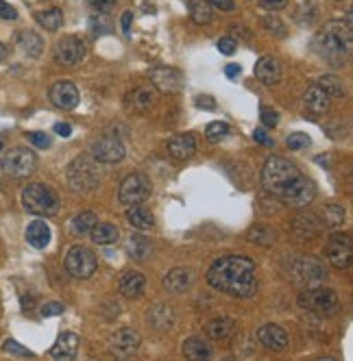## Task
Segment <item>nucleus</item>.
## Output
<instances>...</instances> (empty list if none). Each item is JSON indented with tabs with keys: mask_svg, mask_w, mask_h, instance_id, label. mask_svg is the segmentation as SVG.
I'll use <instances>...</instances> for the list:
<instances>
[{
	"mask_svg": "<svg viewBox=\"0 0 353 361\" xmlns=\"http://www.w3.org/2000/svg\"><path fill=\"white\" fill-rule=\"evenodd\" d=\"M227 135H229V124H225V122H212L205 128V137L209 141H220Z\"/></svg>",
	"mask_w": 353,
	"mask_h": 361,
	"instance_id": "58836bf2",
	"label": "nucleus"
},
{
	"mask_svg": "<svg viewBox=\"0 0 353 361\" xmlns=\"http://www.w3.org/2000/svg\"><path fill=\"white\" fill-rule=\"evenodd\" d=\"M238 325L231 318H216L207 325V335L214 340H229L236 333Z\"/></svg>",
	"mask_w": 353,
	"mask_h": 361,
	"instance_id": "cd10ccee",
	"label": "nucleus"
},
{
	"mask_svg": "<svg viewBox=\"0 0 353 361\" xmlns=\"http://www.w3.org/2000/svg\"><path fill=\"white\" fill-rule=\"evenodd\" d=\"M207 3L212 5V7H216V9H220V11H234L236 9V5H234V0H207Z\"/></svg>",
	"mask_w": 353,
	"mask_h": 361,
	"instance_id": "8fccbe9b",
	"label": "nucleus"
},
{
	"mask_svg": "<svg viewBox=\"0 0 353 361\" xmlns=\"http://www.w3.org/2000/svg\"><path fill=\"white\" fill-rule=\"evenodd\" d=\"M183 355L187 359H194V361H201V359H209L212 357V348L203 342V340H187L183 344Z\"/></svg>",
	"mask_w": 353,
	"mask_h": 361,
	"instance_id": "7c9ffc66",
	"label": "nucleus"
},
{
	"mask_svg": "<svg viewBox=\"0 0 353 361\" xmlns=\"http://www.w3.org/2000/svg\"><path fill=\"white\" fill-rule=\"evenodd\" d=\"M255 76L264 85H275L282 79V66L275 57H262L255 63Z\"/></svg>",
	"mask_w": 353,
	"mask_h": 361,
	"instance_id": "412c9836",
	"label": "nucleus"
},
{
	"mask_svg": "<svg viewBox=\"0 0 353 361\" xmlns=\"http://www.w3.org/2000/svg\"><path fill=\"white\" fill-rule=\"evenodd\" d=\"M37 18V22L42 24V27L46 29V31H50V33H55V31H59L61 29V24H64V14H61L59 9H46V11H40V14L35 16Z\"/></svg>",
	"mask_w": 353,
	"mask_h": 361,
	"instance_id": "2f4dec72",
	"label": "nucleus"
},
{
	"mask_svg": "<svg viewBox=\"0 0 353 361\" xmlns=\"http://www.w3.org/2000/svg\"><path fill=\"white\" fill-rule=\"evenodd\" d=\"M0 18H3V20H16L18 11L11 7L9 3H5V0H0Z\"/></svg>",
	"mask_w": 353,
	"mask_h": 361,
	"instance_id": "09e8293b",
	"label": "nucleus"
},
{
	"mask_svg": "<svg viewBox=\"0 0 353 361\" xmlns=\"http://www.w3.org/2000/svg\"><path fill=\"white\" fill-rule=\"evenodd\" d=\"M288 0H262V7L264 9H271V11H277V9H284Z\"/></svg>",
	"mask_w": 353,
	"mask_h": 361,
	"instance_id": "603ef678",
	"label": "nucleus"
},
{
	"mask_svg": "<svg viewBox=\"0 0 353 361\" xmlns=\"http://www.w3.org/2000/svg\"><path fill=\"white\" fill-rule=\"evenodd\" d=\"M351 27L340 20L325 24L314 37V50L332 66H345L351 55Z\"/></svg>",
	"mask_w": 353,
	"mask_h": 361,
	"instance_id": "f03ea898",
	"label": "nucleus"
},
{
	"mask_svg": "<svg viewBox=\"0 0 353 361\" xmlns=\"http://www.w3.org/2000/svg\"><path fill=\"white\" fill-rule=\"evenodd\" d=\"M7 57V48H5V44L3 42H0V61H3Z\"/></svg>",
	"mask_w": 353,
	"mask_h": 361,
	"instance_id": "13d9d810",
	"label": "nucleus"
},
{
	"mask_svg": "<svg viewBox=\"0 0 353 361\" xmlns=\"http://www.w3.org/2000/svg\"><path fill=\"white\" fill-rule=\"evenodd\" d=\"M68 180L74 189L79 191H87V189H94L98 183V174H96V167L87 161V159H77L72 161L68 167Z\"/></svg>",
	"mask_w": 353,
	"mask_h": 361,
	"instance_id": "1a4fd4ad",
	"label": "nucleus"
},
{
	"mask_svg": "<svg viewBox=\"0 0 353 361\" xmlns=\"http://www.w3.org/2000/svg\"><path fill=\"white\" fill-rule=\"evenodd\" d=\"M323 218L327 226H338L345 222V209L338 207V205H330V207L323 209Z\"/></svg>",
	"mask_w": 353,
	"mask_h": 361,
	"instance_id": "4c0bfd02",
	"label": "nucleus"
},
{
	"mask_svg": "<svg viewBox=\"0 0 353 361\" xmlns=\"http://www.w3.org/2000/svg\"><path fill=\"white\" fill-rule=\"evenodd\" d=\"M85 57V44L79 40V37H64L59 40L55 46V59L61 66H77Z\"/></svg>",
	"mask_w": 353,
	"mask_h": 361,
	"instance_id": "f8f14e48",
	"label": "nucleus"
},
{
	"mask_svg": "<svg viewBox=\"0 0 353 361\" xmlns=\"http://www.w3.org/2000/svg\"><path fill=\"white\" fill-rule=\"evenodd\" d=\"M240 72H242V68L238 66V63H231V66H227V68H225V74L229 76V79H236V76L240 74Z\"/></svg>",
	"mask_w": 353,
	"mask_h": 361,
	"instance_id": "6e6d98bb",
	"label": "nucleus"
},
{
	"mask_svg": "<svg viewBox=\"0 0 353 361\" xmlns=\"http://www.w3.org/2000/svg\"><path fill=\"white\" fill-rule=\"evenodd\" d=\"M131 98V105L133 109L137 111H146L153 107V102H155V92L150 87H140V89H135V92L129 96Z\"/></svg>",
	"mask_w": 353,
	"mask_h": 361,
	"instance_id": "473e14b6",
	"label": "nucleus"
},
{
	"mask_svg": "<svg viewBox=\"0 0 353 361\" xmlns=\"http://www.w3.org/2000/svg\"><path fill=\"white\" fill-rule=\"evenodd\" d=\"M50 102L59 109H74L79 102V89L70 81H59L50 87Z\"/></svg>",
	"mask_w": 353,
	"mask_h": 361,
	"instance_id": "ddd939ff",
	"label": "nucleus"
},
{
	"mask_svg": "<svg viewBox=\"0 0 353 361\" xmlns=\"http://www.w3.org/2000/svg\"><path fill=\"white\" fill-rule=\"evenodd\" d=\"M317 85H321L325 92L330 94V98H340L345 94V87H343V83H340L338 76H321Z\"/></svg>",
	"mask_w": 353,
	"mask_h": 361,
	"instance_id": "c9c22d12",
	"label": "nucleus"
},
{
	"mask_svg": "<svg viewBox=\"0 0 353 361\" xmlns=\"http://www.w3.org/2000/svg\"><path fill=\"white\" fill-rule=\"evenodd\" d=\"M0 150H3V141H0Z\"/></svg>",
	"mask_w": 353,
	"mask_h": 361,
	"instance_id": "bf43d9fd",
	"label": "nucleus"
},
{
	"mask_svg": "<svg viewBox=\"0 0 353 361\" xmlns=\"http://www.w3.org/2000/svg\"><path fill=\"white\" fill-rule=\"evenodd\" d=\"M150 196V180L144 174H129L122 180L118 198L122 205H140Z\"/></svg>",
	"mask_w": 353,
	"mask_h": 361,
	"instance_id": "6e6552de",
	"label": "nucleus"
},
{
	"mask_svg": "<svg viewBox=\"0 0 353 361\" xmlns=\"http://www.w3.org/2000/svg\"><path fill=\"white\" fill-rule=\"evenodd\" d=\"M94 159L100 163H116L124 157V144L118 135H103L92 146Z\"/></svg>",
	"mask_w": 353,
	"mask_h": 361,
	"instance_id": "9b49d317",
	"label": "nucleus"
},
{
	"mask_svg": "<svg viewBox=\"0 0 353 361\" xmlns=\"http://www.w3.org/2000/svg\"><path fill=\"white\" fill-rule=\"evenodd\" d=\"M312 198H314V185L306 176H301L297 183L282 196V200L286 205H290V207H306L308 202H312Z\"/></svg>",
	"mask_w": 353,
	"mask_h": 361,
	"instance_id": "f3484780",
	"label": "nucleus"
},
{
	"mask_svg": "<svg viewBox=\"0 0 353 361\" xmlns=\"http://www.w3.org/2000/svg\"><path fill=\"white\" fill-rule=\"evenodd\" d=\"M96 255L85 246H72L66 255V270L77 279H90L96 272Z\"/></svg>",
	"mask_w": 353,
	"mask_h": 361,
	"instance_id": "0eeeda50",
	"label": "nucleus"
},
{
	"mask_svg": "<svg viewBox=\"0 0 353 361\" xmlns=\"http://www.w3.org/2000/svg\"><path fill=\"white\" fill-rule=\"evenodd\" d=\"M258 340L262 342L264 348H269V351H284L290 342L288 333L277 325H262L258 329Z\"/></svg>",
	"mask_w": 353,
	"mask_h": 361,
	"instance_id": "a211bd4d",
	"label": "nucleus"
},
{
	"mask_svg": "<svg viewBox=\"0 0 353 361\" xmlns=\"http://www.w3.org/2000/svg\"><path fill=\"white\" fill-rule=\"evenodd\" d=\"M190 18L196 24H207L212 20V9L207 0H192L190 3Z\"/></svg>",
	"mask_w": 353,
	"mask_h": 361,
	"instance_id": "f704fd0d",
	"label": "nucleus"
},
{
	"mask_svg": "<svg viewBox=\"0 0 353 361\" xmlns=\"http://www.w3.org/2000/svg\"><path fill=\"white\" fill-rule=\"evenodd\" d=\"M301 176L304 174L299 172V167L284 157H269L262 167V185L277 198H282Z\"/></svg>",
	"mask_w": 353,
	"mask_h": 361,
	"instance_id": "7ed1b4c3",
	"label": "nucleus"
},
{
	"mask_svg": "<svg viewBox=\"0 0 353 361\" xmlns=\"http://www.w3.org/2000/svg\"><path fill=\"white\" fill-rule=\"evenodd\" d=\"M131 22H133V11H124V16H122V31H124V35H131Z\"/></svg>",
	"mask_w": 353,
	"mask_h": 361,
	"instance_id": "864d4df0",
	"label": "nucleus"
},
{
	"mask_svg": "<svg viewBox=\"0 0 353 361\" xmlns=\"http://www.w3.org/2000/svg\"><path fill=\"white\" fill-rule=\"evenodd\" d=\"M94 224H96V213L83 211V213H79V216L72 220V233H74V235H85V233H90Z\"/></svg>",
	"mask_w": 353,
	"mask_h": 361,
	"instance_id": "72a5a7b5",
	"label": "nucleus"
},
{
	"mask_svg": "<svg viewBox=\"0 0 353 361\" xmlns=\"http://www.w3.org/2000/svg\"><path fill=\"white\" fill-rule=\"evenodd\" d=\"M127 253H129L131 259L144 261L153 255V244H150L144 235H131L127 242Z\"/></svg>",
	"mask_w": 353,
	"mask_h": 361,
	"instance_id": "a878e982",
	"label": "nucleus"
},
{
	"mask_svg": "<svg viewBox=\"0 0 353 361\" xmlns=\"http://www.w3.org/2000/svg\"><path fill=\"white\" fill-rule=\"evenodd\" d=\"M90 3L98 14H109V11L113 9V5H116V0H90Z\"/></svg>",
	"mask_w": 353,
	"mask_h": 361,
	"instance_id": "49530a36",
	"label": "nucleus"
},
{
	"mask_svg": "<svg viewBox=\"0 0 353 361\" xmlns=\"http://www.w3.org/2000/svg\"><path fill=\"white\" fill-rule=\"evenodd\" d=\"M27 242L33 248H46L50 242V229L44 220H35L27 229Z\"/></svg>",
	"mask_w": 353,
	"mask_h": 361,
	"instance_id": "393cba45",
	"label": "nucleus"
},
{
	"mask_svg": "<svg viewBox=\"0 0 353 361\" xmlns=\"http://www.w3.org/2000/svg\"><path fill=\"white\" fill-rule=\"evenodd\" d=\"M90 27H92V31H94L96 35H103V33H109L111 22H109V20H100V22H98V18H92V20H90Z\"/></svg>",
	"mask_w": 353,
	"mask_h": 361,
	"instance_id": "a18cd8bd",
	"label": "nucleus"
},
{
	"mask_svg": "<svg viewBox=\"0 0 353 361\" xmlns=\"http://www.w3.org/2000/svg\"><path fill=\"white\" fill-rule=\"evenodd\" d=\"M260 118H262V124L269 126V128L277 126V122H280V115H277V111L271 109V107H262L260 109Z\"/></svg>",
	"mask_w": 353,
	"mask_h": 361,
	"instance_id": "79ce46f5",
	"label": "nucleus"
},
{
	"mask_svg": "<svg viewBox=\"0 0 353 361\" xmlns=\"http://www.w3.org/2000/svg\"><path fill=\"white\" fill-rule=\"evenodd\" d=\"M196 150V141L192 135H174L168 141V154L174 159H190Z\"/></svg>",
	"mask_w": 353,
	"mask_h": 361,
	"instance_id": "b1692460",
	"label": "nucleus"
},
{
	"mask_svg": "<svg viewBox=\"0 0 353 361\" xmlns=\"http://www.w3.org/2000/svg\"><path fill=\"white\" fill-rule=\"evenodd\" d=\"M0 165H3V170L9 176L22 178V176L33 174L35 165H37V157H35V152L29 150V148H11L3 157V163Z\"/></svg>",
	"mask_w": 353,
	"mask_h": 361,
	"instance_id": "423d86ee",
	"label": "nucleus"
},
{
	"mask_svg": "<svg viewBox=\"0 0 353 361\" xmlns=\"http://www.w3.org/2000/svg\"><path fill=\"white\" fill-rule=\"evenodd\" d=\"M196 105L203 107V109H214V100H212L209 96H201V98L196 100Z\"/></svg>",
	"mask_w": 353,
	"mask_h": 361,
	"instance_id": "4d7b16f0",
	"label": "nucleus"
},
{
	"mask_svg": "<svg viewBox=\"0 0 353 361\" xmlns=\"http://www.w3.org/2000/svg\"><path fill=\"white\" fill-rule=\"evenodd\" d=\"M55 133L59 137H70L72 135V126L70 124H64V122H57L55 124Z\"/></svg>",
	"mask_w": 353,
	"mask_h": 361,
	"instance_id": "5fc2aeb1",
	"label": "nucleus"
},
{
	"mask_svg": "<svg viewBox=\"0 0 353 361\" xmlns=\"http://www.w3.org/2000/svg\"><path fill=\"white\" fill-rule=\"evenodd\" d=\"M238 48V42L234 40V37H220L218 40V50L223 55H234Z\"/></svg>",
	"mask_w": 353,
	"mask_h": 361,
	"instance_id": "37998d69",
	"label": "nucleus"
},
{
	"mask_svg": "<svg viewBox=\"0 0 353 361\" xmlns=\"http://www.w3.org/2000/svg\"><path fill=\"white\" fill-rule=\"evenodd\" d=\"M299 305L308 309V312H314L319 316H334L340 312V301L336 292L327 290V288H308L301 292L299 296Z\"/></svg>",
	"mask_w": 353,
	"mask_h": 361,
	"instance_id": "39448f33",
	"label": "nucleus"
},
{
	"mask_svg": "<svg viewBox=\"0 0 353 361\" xmlns=\"http://www.w3.org/2000/svg\"><path fill=\"white\" fill-rule=\"evenodd\" d=\"M31 144H35L37 148H48L50 146V137L46 133H27Z\"/></svg>",
	"mask_w": 353,
	"mask_h": 361,
	"instance_id": "c03bdc74",
	"label": "nucleus"
},
{
	"mask_svg": "<svg viewBox=\"0 0 353 361\" xmlns=\"http://www.w3.org/2000/svg\"><path fill=\"white\" fill-rule=\"evenodd\" d=\"M59 314H64V305H61V303H48V305L42 307V316L44 318L59 316Z\"/></svg>",
	"mask_w": 353,
	"mask_h": 361,
	"instance_id": "de8ad7c7",
	"label": "nucleus"
},
{
	"mask_svg": "<svg viewBox=\"0 0 353 361\" xmlns=\"http://www.w3.org/2000/svg\"><path fill=\"white\" fill-rule=\"evenodd\" d=\"M192 281H194L192 270L174 268L172 272H168L166 279H163V288H166L168 292H172V294H181L192 286Z\"/></svg>",
	"mask_w": 353,
	"mask_h": 361,
	"instance_id": "4be33fe9",
	"label": "nucleus"
},
{
	"mask_svg": "<svg viewBox=\"0 0 353 361\" xmlns=\"http://www.w3.org/2000/svg\"><path fill=\"white\" fill-rule=\"evenodd\" d=\"M118 290L120 294L124 296V299H140V296L144 294L146 290V279L140 275V272H133V270H129V272H124L120 283H118Z\"/></svg>",
	"mask_w": 353,
	"mask_h": 361,
	"instance_id": "6ab92c4d",
	"label": "nucleus"
},
{
	"mask_svg": "<svg viewBox=\"0 0 353 361\" xmlns=\"http://www.w3.org/2000/svg\"><path fill=\"white\" fill-rule=\"evenodd\" d=\"M90 235L96 244H103V246H107V244H116L118 237H120V231L116 224H109V222H96L90 231Z\"/></svg>",
	"mask_w": 353,
	"mask_h": 361,
	"instance_id": "bb28decb",
	"label": "nucleus"
},
{
	"mask_svg": "<svg viewBox=\"0 0 353 361\" xmlns=\"http://www.w3.org/2000/svg\"><path fill=\"white\" fill-rule=\"evenodd\" d=\"M312 144V139L308 137V133H293L288 137V148L290 150H306Z\"/></svg>",
	"mask_w": 353,
	"mask_h": 361,
	"instance_id": "ea45409f",
	"label": "nucleus"
},
{
	"mask_svg": "<svg viewBox=\"0 0 353 361\" xmlns=\"http://www.w3.org/2000/svg\"><path fill=\"white\" fill-rule=\"evenodd\" d=\"M207 283L234 299H249L258 290L255 264L240 255H227L207 270Z\"/></svg>",
	"mask_w": 353,
	"mask_h": 361,
	"instance_id": "f257e3e1",
	"label": "nucleus"
},
{
	"mask_svg": "<svg viewBox=\"0 0 353 361\" xmlns=\"http://www.w3.org/2000/svg\"><path fill=\"white\" fill-rule=\"evenodd\" d=\"M22 205L29 213L35 216H53L59 209V198L50 187L42 183L27 185L22 191Z\"/></svg>",
	"mask_w": 353,
	"mask_h": 361,
	"instance_id": "20e7f679",
	"label": "nucleus"
},
{
	"mask_svg": "<svg viewBox=\"0 0 353 361\" xmlns=\"http://www.w3.org/2000/svg\"><path fill=\"white\" fill-rule=\"evenodd\" d=\"M306 107L314 115H325L327 111H330V107H332V98H330V94H327L321 85L314 83L308 89V94H306Z\"/></svg>",
	"mask_w": 353,
	"mask_h": 361,
	"instance_id": "aec40b11",
	"label": "nucleus"
},
{
	"mask_svg": "<svg viewBox=\"0 0 353 361\" xmlns=\"http://www.w3.org/2000/svg\"><path fill=\"white\" fill-rule=\"evenodd\" d=\"M351 237L347 233H336L330 237V242H327V248H325V255H327V259L332 261L334 268L338 270H345L349 268L351 264Z\"/></svg>",
	"mask_w": 353,
	"mask_h": 361,
	"instance_id": "9d476101",
	"label": "nucleus"
},
{
	"mask_svg": "<svg viewBox=\"0 0 353 361\" xmlns=\"http://www.w3.org/2000/svg\"><path fill=\"white\" fill-rule=\"evenodd\" d=\"M249 240L253 244H262V246H271V244L275 242V233L266 226H255V229L249 231Z\"/></svg>",
	"mask_w": 353,
	"mask_h": 361,
	"instance_id": "e433bc0d",
	"label": "nucleus"
},
{
	"mask_svg": "<svg viewBox=\"0 0 353 361\" xmlns=\"http://www.w3.org/2000/svg\"><path fill=\"white\" fill-rule=\"evenodd\" d=\"M150 81L163 94H176L183 85L181 72H176L174 68H155L150 70Z\"/></svg>",
	"mask_w": 353,
	"mask_h": 361,
	"instance_id": "4468645a",
	"label": "nucleus"
},
{
	"mask_svg": "<svg viewBox=\"0 0 353 361\" xmlns=\"http://www.w3.org/2000/svg\"><path fill=\"white\" fill-rule=\"evenodd\" d=\"M293 277L301 286H317L325 279V270L319 261L314 259H301L295 268H293Z\"/></svg>",
	"mask_w": 353,
	"mask_h": 361,
	"instance_id": "2eb2a0df",
	"label": "nucleus"
},
{
	"mask_svg": "<svg viewBox=\"0 0 353 361\" xmlns=\"http://www.w3.org/2000/svg\"><path fill=\"white\" fill-rule=\"evenodd\" d=\"M127 220L131 226L140 229V231H148L150 226L155 224L153 216H150V211H146L142 205H129L127 209Z\"/></svg>",
	"mask_w": 353,
	"mask_h": 361,
	"instance_id": "c85d7f7f",
	"label": "nucleus"
},
{
	"mask_svg": "<svg viewBox=\"0 0 353 361\" xmlns=\"http://www.w3.org/2000/svg\"><path fill=\"white\" fill-rule=\"evenodd\" d=\"M18 46L22 48V53H27L29 57H40L42 55V48H44V42H42V37L37 35V33L24 31L18 37Z\"/></svg>",
	"mask_w": 353,
	"mask_h": 361,
	"instance_id": "c756f323",
	"label": "nucleus"
},
{
	"mask_svg": "<svg viewBox=\"0 0 353 361\" xmlns=\"http://www.w3.org/2000/svg\"><path fill=\"white\" fill-rule=\"evenodd\" d=\"M253 139L258 141V144H264V146H273V139L266 135V131H264V128H255Z\"/></svg>",
	"mask_w": 353,
	"mask_h": 361,
	"instance_id": "3c124183",
	"label": "nucleus"
},
{
	"mask_svg": "<svg viewBox=\"0 0 353 361\" xmlns=\"http://www.w3.org/2000/svg\"><path fill=\"white\" fill-rule=\"evenodd\" d=\"M79 351V338L74 333H64L61 338L55 342V346L50 348V357L55 359H74Z\"/></svg>",
	"mask_w": 353,
	"mask_h": 361,
	"instance_id": "5701e85b",
	"label": "nucleus"
},
{
	"mask_svg": "<svg viewBox=\"0 0 353 361\" xmlns=\"http://www.w3.org/2000/svg\"><path fill=\"white\" fill-rule=\"evenodd\" d=\"M140 346V335L133 329H120L111 335V351L118 357H131Z\"/></svg>",
	"mask_w": 353,
	"mask_h": 361,
	"instance_id": "dca6fc26",
	"label": "nucleus"
},
{
	"mask_svg": "<svg viewBox=\"0 0 353 361\" xmlns=\"http://www.w3.org/2000/svg\"><path fill=\"white\" fill-rule=\"evenodd\" d=\"M3 351L9 353V355H16V357H33V353L29 351V348L20 346V344L14 342V340H7V342L3 344Z\"/></svg>",
	"mask_w": 353,
	"mask_h": 361,
	"instance_id": "a19ab883",
	"label": "nucleus"
}]
</instances>
